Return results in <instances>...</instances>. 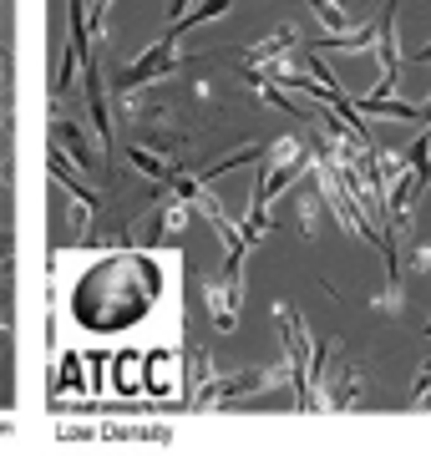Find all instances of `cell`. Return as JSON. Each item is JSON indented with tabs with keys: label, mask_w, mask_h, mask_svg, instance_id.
Here are the masks:
<instances>
[{
	"label": "cell",
	"mask_w": 431,
	"mask_h": 456,
	"mask_svg": "<svg viewBox=\"0 0 431 456\" xmlns=\"http://www.w3.org/2000/svg\"><path fill=\"white\" fill-rule=\"evenodd\" d=\"M299 46V31L295 26H280L274 36H264L259 46H249V56H244V71H280L284 56Z\"/></svg>",
	"instance_id": "cell-6"
},
{
	"label": "cell",
	"mask_w": 431,
	"mask_h": 456,
	"mask_svg": "<svg viewBox=\"0 0 431 456\" xmlns=\"http://www.w3.org/2000/svg\"><path fill=\"white\" fill-rule=\"evenodd\" d=\"M295 213H299V233H305V239H315V233H320V193H305L295 203Z\"/></svg>",
	"instance_id": "cell-15"
},
{
	"label": "cell",
	"mask_w": 431,
	"mask_h": 456,
	"mask_svg": "<svg viewBox=\"0 0 431 456\" xmlns=\"http://www.w3.org/2000/svg\"><path fill=\"white\" fill-rule=\"evenodd\" d=\"M229 5H233V0H203V5L193 11V16H173V31H167V36L178 41L183 31H193V26H203V20H218V16H229Z\"/></svg>",
	"instance_id": "cell-10"
},
{
	"label": "cell",
	"mask_w": 431,
	"mask_h": 456,
	"mask_svg": "<svg viewBox=\"0 0 431 456\" xmlns=\"http://www.w3.org/2000/svg\"><path fill=\"white\" fill-rule=\"evenodd\" d=\"M406 56H411V61H431V41L427 46H416V51H406Z\"/></svg>",
	"instance_id": "cell-17"
},
{
	"label": "cell",
	"mask_w": 431,
	"mask_h": 456,
	"mask_svg": "<svg viewBox=\"0 0 431 456\" xmlns=\"http://www.w3.org/2000/svg\"><path fill=\"white\" fill-rule=\"evenodd\" d=\"M376 56H381V86H370V92H386V97H396V77H401V41H396V5H386L381 20H376Z\"/></svg>",
	"instance_id": "cell-5"
},
{
	"label": "cell",
	"mask_w": 431,
	"mask_h": 456,
	"mask_svg": "<svg viewBox=\"0 0 431 456\" xmlns=\"http://www.w3.org/2000/svg\"><path fill=\"white\" fill-rule=\"evenodd\" d=\"M107 16H112V0H97V5H92V20H86V36H92V41L107 36Z\"/></svg>",
	"instance_id": "cell-16"
},
{
	"label": "cell",
	"mask_w": 431,
	"mask_h": 456,
	"mask_svg": "<svg viewBox=\"0 0 431 456\" xmlns=\"http://www.w3.org/2000/svg\"><path fill=\"white\" fill-rule=\"evenodd\" d=\"M112 365H117V375H112V380H117V391H122V395L148 391V380L137 375V370H142V355H117Z\"/></svg>",
	"instance_id": "cell-11"
},
{
	"label": "cell",
	"mask_w": 431,
	"mask_h": 456,
	"mask_svg": "<svg viewBox=\"0 0 431 456\" xmlns=\"http://www.w3.org/2000/svg\"><path fill=\"white\" fill-rule=\"evenodd\" d=\"M274 325H280L284 360H289L295 401H299V411H310V380H315V355H320V345H310V330H305L299 310H289V305H274Z\"/></svg>",
	"instance_id": "cell-2"
},
{
	"label": "cell",
	"mask_w": 431,
	"mask_h": 456,
	"mask_svg": "<svg viewBox=\"0 0 431 456\" xmlns=\"http://www.w3.org/2000/svg\"><path fill=\"white\" fill-rule=\"evenodd\" d=\"M142 365H148V391L152 395H163V391H173V386H178V375H173V370H178V360H167V355H148V360H142Z\"/></svg>",
	"instance_id": "cell-12"
},
{
	"label": "cell",
	"mask_w": 431,
	"mask_h": 456,
	"mask_svg": "<svg viewBox=\"0 0 431 456\" xmlns=\"http://www.w3.org/2000/svg\"><path fill=\"white\" fill-rule=\"evenodd\" d=\"M346 0H310V11H315V20L325 26V36H335V31H346V11H340Z\"/></svg>",
	"instance_id": "cell-14"
},
{
	"label": "cell",
	"mask_w": 431,
	"mask_h": 456,
	"mask_svg": "<svg viewBox=\"0 0 431 456\" xmlns=\"http://www.w3.org/2000/svg\"><path fill=\"white\" fill-rule=\"evenodd\" d=\"M51 142L61 147L67 158H77L82 167H92V173H102V178L112 173V167H107V152H92V142H86L82 132H77V122H67V117L56 122V132H51Z\"/></svg>",
	"instance_id": "cell-7"
},
{
	"label": "cell",
	"mask_w": 431,
	"mask_h": 456,
	"mask_svg": "<svg viewBox=\"0 0 431 456\" xmlns=\"http://www.w3.org/2000/svg\"><path fill=\"white\" fill-rule=\"evenodd\" d=\"M244 254L249 248H229V259L214 279H203V305H208V320L218 330L239 325V310H244Z\"/></svg>",
	"instance_id": "cell-3"
},
{
	"label": "cell",
	"mask_w": 431,
	"mask_h": 456,
	"mask_svg": "<svg viewBox=\"0 0 431 456\" xmlns=\"http://www.w3.org/2000/svg\"><path fill=\"white\" fill-rule=\"evenodd\" d=\"M315 46H330V51H365V46H376V20H365V26H355V31L320 36Z\"/></svg>",
	"instance_id": "cell-9"
},
{
	"label": "cell",
	"mask_w": 431,
	"mask_h": 456,
	"mask_svg": "<svg viewBox=\"0 0 431 456\" xmlns=\"http://www.w3.org/2000/svg\"><path fill=\"white\" fill-rule=\"evenodd\" d=\"M183 61H193V51L188 46H178L173 36H163L158 46H148L142 56H137L127 71H122V92H142L148 82H158V77H167L173 66H183Z\"/></svg>",
	"instance_id": "cell-4"
},
{
	"label": "cell",
	"mask_w": 431,
	"mask_h": 456,
	"mask_svg": "<svg viewBox=\"0 0 431 456\" xmlns=\"http://www.w3.org/2000/svg\"><path fill=\"white\" fill-rule=\"evenodd\" d=\"M127 158H133V163L142 167V173H148L152 183H167V178H173V173H178V167L167 163L163 152H152V147H133V152H127Z\"/></svg>",
	"instance_id": "cell-13"
},
{
	"label": "cell",
	"mask_w": 431,
	"mask_h": 456,
	"mask_svg": "<svg viewBox=\"0 0 431 456\" xmlns=\"http://www.w3.org/2000/svg\"><path fill=\"white\" fill-rule=\"evenodd\" d=\"M163 289V269L148 254H127V259H107L97 269H86L71 289V314L77 325L112 335V330L137 325L152 310V299Z\"/></svg>",
	"instance_id": "cell-1"
},
{
	"label": "cell",
	"mask_w": 431,
	"mask_h": 456,
	"mask_svg": "<svg viewBox=\"0 0 431 456\" xmlns=\"http://www.w3.org/2000/svg\"><path fill=\"white\" fill-rule=\"evenodd\" d=\"M355 112L361 117H391V122H421V107H416V102H396V97H386V92L361 97L355 102Z\"/></svg>",
	"instance_id": "cell-8"
}]
</instances>
